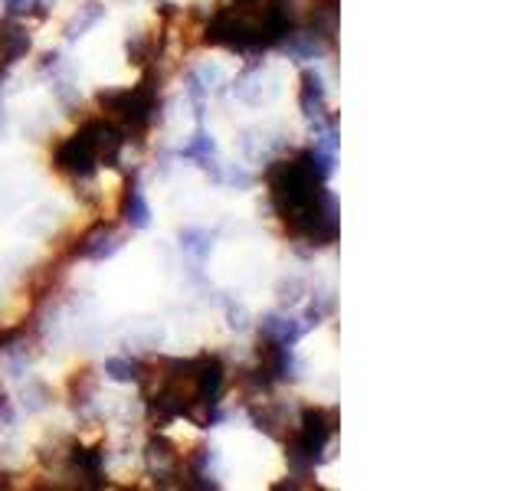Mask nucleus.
<instances>
[{
	"instance_id": "f257e3e1",
	"label": "nucleus",
	"mask_w": 524,
	"mask_h": 491,
	"mask_svg": "<svg viewBox=\"0 0 524 491\" xmlns=\"http://www.w3.org/2000/svg\"><path fill=\"white\" fill-rule=\"evenodd\" d=\"M269 206L286 223L298 243L321 249L338 239V204L328 190V180L315 174L308 151H298L292 161H276L266 171Z\"/></svg>"
},
{
	"instance_id": "f03ea898",
	"label": "nucleus",
	"mask_w": 524,
	"mask_h": 491,
	"mask_svg": "<svg viewBox=\"0 0 524 491\" xmlns=\"http://www.w3.org/2000/svg\"><path fill=\"white\" fill-rule=\"evenodd\" d=\"M157 75L155 69H145L138 85L131 89H102L98 92V108L106 118H112L115 125H122L125 135H145L157 118Z\"/></svg>"
},
{
	"instance_id": "7ed1b4c3",
	"label": "nucleus",
	"mask_w": 524,
	"mask_h": 491,
	"mask_svg": "<svg viewBox=\"0 0 524 491\" xmlns=\"http://www.w3.org/2000/svg\"><path fill=\"white\" fill-rule=\"evenodd\" d=\"M338 433V413L325 406H305L295 436L288 439V462L295 466L298 475H308L328 458V446Z\"/></svg>"
},
{
	"instance_id": "20e7f679",
	"label": "nucleus",
	"mask_w": 524,
	"mask_h": 491,
	"mask_svg": "<svg viewBox=\"0 0 524 491\" xmlns=\"http://www.w3.org/2000/svg\"><path fill=\"white\" fill-rule=\"evenodd\" d=\"M53 164H56V171H63L66 177L73 180H92L102 167V157H98V145L92 138L89 125L82 122V128L76 135H69L66 141H59L56 155H53Z\"/></svg>"
},
{
	"instance_id": "39448f33",
	"label": "nucleus",
	"mask_w": 524,
	"mask_h": 491,
	"mask_svg": "<svg viewBox=\"0 0 524 491\" xmlns=\"http://www.w3.org/2000/svg\"><path fill=\"white\" fill-rule=\"evenodd\" d=\"M145 462H147V472L161 478V485H167V478H180V452L171 439L164 436H155V439L145 446Z\"/></svg>"
},
{
	"instance_id": "423d86ee",
	"label": "nucleus",
	"mask_w": 524,
	"mask_h": 491,
	"mask_svg": "<svg viewBox=\"0 0 524 491\" xmlns=\"http://www.w3.org/2000/svg\"><path fill=\"white\" fill-rule=\"evenodd\" d=\"M125 246V236H118L112 229V223H96V226L86 233V236L79 239V246H76V256L79 259H108V256H115L118 249Z\"/></svg>"
},
{
	"instance_id": "0eeeda50",
	"label": "nucleus",
	"mask_w": 524,
	"mask_h": 491,
	"mask_svg": "<svg viewBox=\"0 0 524 491\" xmlns=\"http://www.w3.org/2000/svg\"><path fill=\"white\" fill-rule=\"evenodd\" d=\"M298 108L308 122H318L328 115V89L318 69H305L302 73V89H298Z\"/></svg>"
},
{
	"instance_id": "6e6552de",
	"label": "nucleus",
	"mask_w": 524,
	"mask_h": 491,
	"mask_svg": "<svg viewBox=\"0 0 524 491\" xmlns=\"http://www.w3.org/2000/svg\"><path fill=\"white\" fill-rule=\"evenodd\" d=\"M305 331H308V327H305L302 321L288 318V315H278V311L262 315V321H259V337H269V341L286 344V347H295V344L305 337Z\"/></svg>"
},
{
	"instance_id": "1a4fd4ad",
	"label": "nucleus",
	"mask_w": 524,
	"mask_h": 491,
	"mask_svg": "<svg viewBox=\"0 0 524 491\" xmlns=\"http://www.w3.org/2000/svg\"><path fill=\"white\" fill-rule=\"evenodd\" d=\"M33 40L30 33H26V26H20L16 20H4L0 24V63L4 65H14L20 63V59L30 53Z\"/></svg>"
},
{
	"instance_id": "9d476101",
	"label": "nucleus",
	"mask_w": 524,
	"mask_h": 491,
	"mask_svg": "<svg viewBox=\"0 0 524 491\" xmlns=\"http://www.w3.org/2000/svg\"><path fill=\"white\" fill-rule=\"evenodd\" d=\"M177 157H180V161H194L196 167H204V171H207V167L217 161V141H213L210 131L200 125V128L194 131V138H190L187 145L177 151Z\"/></svg>"
},
{
	"instance_id": "9b49d317",
	"label": "nucleus",
	"mask_w": 524,
	"mask_h": 491,
	"mask_svg": "<svg viewBox=\"0 0 524 491\" xmlns=\"http://www.w3.org/2000/svg\"><path fill=\"white\" fill-rule=\"evenodd\" d=\"M125 223L131 229H147L151 226V206L145 200V190H141L138 177L128 180V190H125Z\"/></svg>"
},
{
	"instance_id": "f8f14e48",
	"label": "nucleus",
	"mask_w": 524,
	"mask_h": 491,
	"mask_svg": "<svg viewBox=\"0 0 524 491\" xmlns=\"http://www.w3.org/2000/svg\"><path fill=\"white\" fill-rule=\"evenodd\" d=\"M180 249H184V253H187L194 262H204L207 256H210V249H213V233L196 229V226L180 229Z\"/></svg>"
},
{
	"instance_id": "ddd939ff",
	"label": "nucleus",
	"mask_w": 524,
	"mask_h": 491,
	"mask_svg": "<svg viewBox=\"0 0 524 491\" xmlns=\"http://www.w3.org/2000/svg\"><path fill=\"white\" fill-rule=\"evenodd\" d=\"M141 374H145V364L131 357H108L106 360V376L115 384H138Z\"/></svg>"
},
{
	"instance_id": "4468645a",
	"label": "nucleus",
	"mask_w": 524,
	"mask_h": 491,
	"mask_svg": "<svg viewBox=\"0 0 524 491\" xmlns=\"http://www.w3.org/2000/svg\"><path fill=\"white\" fill-rule=\"evenodd\" d=\"M102 16H106V7H102V4H86V7H79V14L73 16V24L66 26V40H79L82 33L92 30Z\"/></svg>"
},
{
	"instance_id": "2eb2a0df",
	"label": "nucleus",
	"mask_w": 524,
	"mask_h": 491,
	"mask_svg": "<svg viewBox=\"0 0 524 491\" xmlns=\"http://www.w3.org/2000/svg\"><path fill=\"white\" fill-rule=\"evenodd\" d=\"M331 311H335V295H331V292H318L315 298H311V305H308V311H305L302 325L305 327L321 325V318H325V315H331Z\"/></svg>"
},
{
	"instance_id": "dca6fc26",
	"label": "nucleus",
	"mask_w": 524,
	"mask_h": 491,
	"mask_svg": "<svg viewBox=\"0 0 524 491\" xmlns=\"http://www.w3.org/2000/svg\"><path fill=\"white\" fill-rule=\"evenodd\" d=\"M46 7L49 0H4V10H7L10 16H46Z\"/></svg>"
},
{
	"instance_id": "f3484780",
	"label": "nucleus",
	"mask_w": 524,
	"mask_h": 491,
	"mask_svg": "<svg viewBox=\"0 0 524 491\" xmlns=\"http://www.w3.org/2000/svg\"><path fill=\"white\" fill-rule=\"evenodd\" d=\"M46 403H49V390L43 384H36V380H30V384L24 386V406L30 409V413H40Z\"/></svg>"
},
{
	"instance_id": "a211bd4d",
	"label": "nucleus",
	"mask_w": 524,
	"mask_h": 491,
	"mask_svg": "<svg viewBox=\"0 0 524 491\" xmlns=\"http://www.w3.org/2000/svg\"><path fill=\"white\" fill-rule=\"evenodd\" d=\"M302 295H305L302 278H282V282H278V302L282 305H295Z\"/></svg>"
},
{
	"instance_id": "6ab92c4d",
	"label": "nucleus",
	"mask_w": 524,
	"mask_h": 491,
	"mask_svg": "<svg viewBox=\"0 0 524 491\" xmlns=\"http://www.w3.org/2000/svg\"><path fill=\"white\" fill-rule=\"evenodd\" d=\"M227 318H229V327H237V331H246V327H249V315H246L243 305L227 302Z\"/></svg>"
},
{
	"instance_id": "aec40b11",
	"label": "nucleus",
	"mask_w": 524,
	"mask_h": 491,
	"mask_svg": "<svg viewBox=\"0 0 524 491\" xmlns=\"http://www.w3.org/2000/svg\"><path fill=\"white\" fill-rule=\"evenodd\" d=\"M0 419H4V423H14V409H10V400L7 396H4V393H0Z\"/></svg>"
},
{
	"instance_id": "412c9836",
	"label": "nucleus",
	"mask_w": 524,
	"mask_h": 491,
	"mask_svg": "<svg viewBox=\"0 0 524 491\" xmlns=\"http://www.w3.org/2000/svg\"><path fill=\"white\" fill-rule=\"evenodd\" d=\"M4 131H7V115L0 112V135H4Z\"/></svg>"
},
{
	"instance_id": "4be33fe9",
	"label": "nucleus",
	"mask_w": 524,
	"mask_h": 491,
	"mask_svg": "<svg viewBox=\"0 0 524 491\" xmlns=\"http://www.w3.org/2000/svg\"><path fill=\"white\" fill-rule=\"evenodd\" d=\"M4 79H7V65L0 63V85H4Z\"/></svg>"
},
{
	"instance_id": "5701e85b",
	"label": "nucleus",
	"mask_w": 524,
	"mask_h": 491,
	"mask_svg": "<svg viewBox=\"0 0 524 491\" xmlns=\"http://www.w3.org/2000/svg\"><path fill=\"white\" fill-rule=\"evenodd\" d=\"M4 478H7V475H4V472H0V485H7V482H4Z\"/></svg>"
}]
</instances>
